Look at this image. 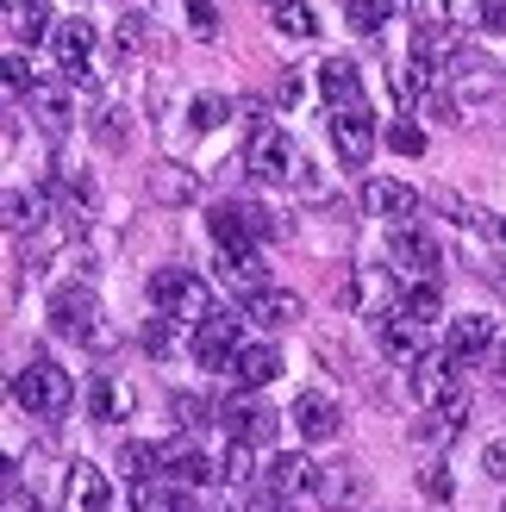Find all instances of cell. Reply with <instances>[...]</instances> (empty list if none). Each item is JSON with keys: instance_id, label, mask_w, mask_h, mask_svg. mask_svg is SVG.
<instances>
[{"instance_id": "1", "label": "cell", "mask_w": 506, "mask_h": 512, "mask_svg": "<svg viewBox=\"0 0 506 512\" xmlns=\"http://www.w3.org/2000/svg\"><path fill=\"white\" fill-rule=\"evenodd\" d=\"M13 400H19V413H32V419H57V413H69L75 381H69V369L57 363V356L32 350L19 363V375H13Z\"/></svg>"}, {"instance_id": "2", "label": "cell", "mask_w": 506, "mask_h": 512, "mask_svg": "<svg viewBox=\"0 0 506 512\" xmlns=\"http://www.w3.org/2000/svg\"><path fill=\"white\" fill-rule=\"evenodd\" d=\"M150 300H157V313L169 319V325H207L219 306H213V288L200 281L194 269H157L150 275Z\"/></svg>"}, {"instance_id": "3", "label": "cell", "mask_w": 506, "mask_h": 512, "mask_svg": "<svg viewBox=\"0 0 506 512\" xmlns=\"http://www.w3.org/2000/svg\"><path fill=\"white\" fill-rule=\"evenodd\" d=\"M207 225H213L219 250H250L263 238H288V219H275L269 207H257V200H213Z\"/></svg>"}, {"instance_id": "4", "label": "cell", "mask_w": 506, "mask_h": 512, "mask_svg": "<svg viewBox=\"0 0 506 512\" xmlns=\"http://www.w3.org/2000/svg\"><path fill=\"white\" fill-rule=\"evenodd\" d=\"M50 331H57V338H75V344H94V350L113 344V331L100 325V300H94V288H82V281H69V288L50 294Z\"/></svg>"}, {"instance_id": "5", "label": "cell", "mask_w": 506, "mask_h": 512, "mask_svg": "<svg viewBox=\"0 0 506 512\" xmlns=\"http://www.w3.org/2000/svg\"><path fill=\"white\" fill-rule=\"evenodd\" d=\"M388 263H394V275H407L413 288H419V281H438L444 250H438L432 232H419V225H400V232L388 238Z\"/></svg>"}, {"instance_id": "6", "label": "cell", "mask_w": 506, "mask_h": 512, "mask_svg": "<svg viewBox=\"0 0 506 512\" xmlns=\"http://www.w3.org/2000/svg\"><path fill=\"white\" fill-rule=\"evenodd\" d=\"M188 350L200 369H232V356L244 350V313H213L207 325H194Z\"/></svg>"}, {"instance_id": "7", "label": "cell", "mask_w": 506, "mask_h": 512, "mask_svg": "<svg viewBox=\"0 0 506 512\" xmlns=\"http://www.w3.org/2000/svg\"><path fill=\"white\" fill-rule=\"evenodd\" d=\"M313 494H319V506H332V512H357L363 500H369V469L363 463H325L319 469V481H313Z\"/></svg>"}, {"instance_id": "8", "label": "cell", "mask_w": 506, "mask_h": 512, "mask_svg": "<svg viewBox=\"0 0 506 512\" xmlns=\"http://www.w3.org/2000/svg\"><path fill=\"white\" fill-rule=\"evenodd\" d=\"M444 356H450V363H488V356H500V331H494V319H488V313H463V319H450Z\"/></svg>"}, {"instance_id": "9", "label": "cell", "mask_w": 506, "mask_h": 512, "mask_svg": "<svg viewBox=\"0 0 506 512\" xmlns=\"http://www.w3.org/2000/svg\"><path fill=\"white\" fill-rule=\"evenodd\" d=\"M375 331H382V350L394 356V363H407V369H419L425 356H438V350H432V325L407 319V313H400V306H394V313H388L382 325H375Z\"/></svg>"}, {"instance_id": "10", "label": "cell", "mask_w": 506, "mask_h": 512, "mask_svg": "<svg viewBox=\"0 0 506 512\" xmlns=\"http://www.w3.org/2000/svg\"><path fill=\"white\" fill-rule=\"evenodd\" d=\"M319 94H325V113L369 107V94H363V69L350 63V57H325V63H319Z\"/></svg>"}, {"instance_id": "11", "label": "cell", "mask_w": 506, "mask_h": 512, "mask_svg": "<svg viewBox=\"0 0 506 512\" xmlns=\"http://www.w3.org/2000/svg\"><path fill=\"white\" fill-rule=\"evenodd\" d=\"M288 419H294V431H300L307 444H332L338 431H344V413H338V400H332V394H319V388H307V394H300Z\"/></svg>"}, {"instance_id": "12", "label": "cell", "mask_w": 506, "mask_h": 512, "mask_svg": "<svg viewBox=\"0 0 506 512\" xmlns=\"http://www.w3.org/2000/svg\"><path fill=\"white\" fill-rule=\"evenodd\" d=\"M363 207H369L375 219H388L394 232H400V225H413L419 194H413L407 182H394V175H369V182H363Z\"/></svg>"}, {"instance_id": "13", "label": "cell", "mask_w": 506, "mask_h": 512, "mask_svg": "<svg viewBox=\"0 0 506 512\" xmlns=\"http://www.w3.org/2000/svg\"><path fill=\"white\" fill-rule=\"evenodd\" d=\"M219 425H225V438H232V444H269L275 431H282V419H275L269 406H257V400H225L219 406Z\"/></svg>"}, {"instance_id": "14", "label": "cell", "mask_w": 506, "mask_h": 512, "mask_svg": "<svg viewBox=\"0 0 506 512\" xmlns=\"http://www.w3.org/2000/svg\"><path fill=\"white\" fill-rule=\"evenodd\" d=\"M244 169L257 175V182H288V175L300 169V157H294V144H288V138L269 125L263 138H250V150H244Z\"/></svg>"}, {"instance_id": "15", "label": "cell", "mask_w": 506, "mask_h": 512, "mask_svg": "<svg viewBox=\"0 0 506 512\" xmlns=\"http://www.w3.org/2000/svg\"><path fill=\"white\" fill-rule=\"evenodd\" d=\"M213 475H219V463L194 438H169L163 444V481H175V488H200V481H213Z\"/></svg>"}, {"instance_id": "16", "label": "cell", "mask_w": 506, "mask_h": 512, "mask_svg": "<svg viewBox=\"0 0 506 512\" xmlns=\"http://www.w3.org/2000/svg\"><path fill=\"white\" fill-rule=\"evenodd\" d=\"M132 406H138V394H132V381H125V375L100 369V375L88 381V413H94L100 425H119V419H132Z\"/></svg>"}, {"instance_id": "17", "label": "cell", "mask_w": 506, "mask_h": 512, "mask_svg": "<svg viewBox=\"0 0 506 512\" xmlns=\"http://www.w3.org/2000/svg\"><path fill=\"white\" fill-rule=\"evenodd\" d=\"M332 144H338L344 163H369V157H375V113H369V107L332 113Z\"/></svg>"}, {"instance_id": "18", "label": "cell", "mask_w": 506, "mask_h": 512, "mask_svg": "<svg viewBox=\"0 0 506 512\" xmlns=\"http://www.w3.org/2000/svg\"><path fill=\"white\" fill-rule=\"evenodd\" d=\"M50 50H57V69L69 75V82H82L88 57H94V25L88 19H63L57 32H50Z\"/></svg>"}, {"instance_id": "19", "label": "cell", "mask_w": 506, "mask_h": 512, "mask_svg": "<svg viewBox=\"0 0 506 512\" xmlns=\"http://www.w3.org/2000/svg\"><path fill=\"white\" fill-rule=\"evenodd\" d=\"M225 375H232L238 394H257V388H269V381L282 375V350H275V344H244Z\"/></svg>"}, {"instance_id": "20", "label": "cell", "mask_w": 506, "mask_h": 512, "mask_svg": "<svg viewBox=\"0 0 506 512\" xmlns=\"http://www.w3.org/2000/svg\"><path fill=\"white\" fill-rule=\"evenodd\" d=\"M413 394H419V406L425 413H438V406H450L463 388H457V363L450 356H425V363L413 369Z\"/></svg>"}, {"instance_id": "21", "label": "cell", "mask_w": 506, "mask_h": 512, "mask_svg": "<svg viewBox=\"0 0 506 512\" xmlns=\"http://www.w3.org/2000/svg\"><path fill=\"white\" fill-rule=\"evenodd\" d=\"M238 313L250 325H263V331H288L300 319V294H288V288H257V294H244Z\"/></svg>"}, {"instance_id": "22", "label": "cell", "mask_w": 506, "mask_h": 512, "mask_svg": "<svg viewBox=\"0 0 506 512\" xmlns=\"http://www.w3.org/2000/svg\"><path fill=\"white\" fill-rule=\"evenodd\" d=\"M63 506L69 512H107L113 506L107 475H100L94 463H69V475H63Z\"/></svg>"}, {"instance_id": "23", "label": "cell", "mask_w": 506, "mask_h": 512, "mask_svg": "<svg viewBox=\"0 0 506 512\" xmlns=\"http://www.w3.org/2000/svg\"><path fill=\"white\" fill-rule=\"evenodd\" d=\"M313 481H319V469H313L300 450H282V456H269V463H263V488H269L275 500H288V494H307Z\"/></svg>"}, {"instance_id": "24", "label": "cell", "mask_w": 506, "mask_h": 512, "mask_svg": "<svg viewBox=\"0 0 506 512\" xmlns=\"http://www.w3.org/2000/svg\"><path fill=\"white\" fill-rule=\"evenodd\" d=\"M119 469H125V481H157L163 475V444H144V438H125L119 444Z\"/></svg>"}, {"instance_id": "25", "label": "cell", "mask_w": 506, "mask_h": 512, "mask_svg": "<svg viewBox=\"0 0 506 512\" xmlns=\"http://www.w3.org/2000/svg\"><path fill=\"white\" fill-rule=\"evenodd\" d=\"M32 119L44 125L50 138H57V132H69V119H75L69 94H63V88H50V82H38V88H32Z\"/></svg>"}, {"instance_id": "26", "label": "cell", "mask_w": 506, "mask_h": 512, "mask_svg": "<svg viewBox=\"0 0 506 512\" xmlns=\"http://www.w3.org/2000/svg\"><path fill=\"white\" fill-rule=\"evenodd\" d=\"M400 313L419 319V325L444 319V294H438V281H419V288H407V294H400Z\"/></svg>"}, {"instance_id": "27", "label": "cell", "mask_w": 506, "mask_h": 512, "mask_svg": "<svg viewBox=\"0 0 506 512\" xmlns=\"http://www.w3.org/2000/svg\"><path fill=\"white\" fill-rule=\"evenodd\" d=\"M275 32H288V38H313L319 32V19H313V7L307 0H275Z\"/></svg>"}, {"instance_id": "28", "label": "cell", "mask_w": 506, "mask_h": 512, "mask_svg": "<svg viewBox=\"0 0 506 512\" xmlns=\"http://www.w3.org/2000/svg\"><path fill=\"white\" fill-rule=\"evenodd\" d=\"M344 19H350V32H357V38H382V25H388V0H350Z\"/></svg>"}, {"instance_id": "29", "label": "cell", "mask_w": 506, "mask_h": 512, "mask_svg": "<svg viewBox=\"0 0 506 512\" xmlns=\"http://www.w3.org/2000/svg\"><path fill=\"white\" fill-rule=\"evenodd\" d=\"M225 119H232V100H219V94H200L194 107H188V125H194V132H219Z\"/></svg>"}, {"instance_id": "30", "label": "cell", "mask_w": 506, "mask_h": 512, "mask_svg": "<svg viewBox=\"0 0 506 512\" xmlns=\"http://www.w3.org/2000/svg\"><path fill=\"white\" fill-rule=\"evenodd\" d=\"M150 194H157V200H194L200 182H194V175H175V169H150Z\"/></svg>"}, {"instance_id": "31", "label": "cell", "mask_w": 506, "mask_h": 512, "mask_svg": "<svg viewBox=\"0 0 506 512\" xmlns=\"http://www.w3.org/2000/svg\"><path fill=\"white\" fill-rule=\"evenodd\" d=\"M38 219H44V194L13 188V194H7V225H13V232H25V225H38Z\"/></svg>"}, {"instance_id": "32", "label": "cell", "mask_w": 506, "mask_h": 512, "mask_svg": "<svg viewBox=\"0 0 506 512\" xmlns=\"http://www.w3.org/2000/svg\"><path fill=\"white\" fill-rule=\"evenodd\" d=\"M388 144L400 150V157H425V132H419L413 119H394V125H388Z\"/></svg>"}, {"instance_id": "33", "label": "cell", "mask_w": 506, "mask_h": 512, "mask_svg": "<svg viewBox=\"0 0 506 512\" xmlns=\"http://www.w3.org/2000/svg\"><path fill=\"white\" fill-rule=\"evenodd\" d=\"M188 32H194V38H219V13H213V0H188Z\"/></svg>"}, {"instance_id": "34", "label": "cell", "mask_w": 506, "mask_h": 512, "mask_svg": "<svg viewBox=\"0 0 506 512\" xmlns=\"http://www.w3.org/2000/svg\"><path fill=\"white\" fill-rule=\"evenodd\" d=\"M219 475L232 481V488H244V481H250V444H232V450H225V463H219Z\"/></svg>"}, {"instance_id": "35", "label": "cell", "mask_w": 506, "mask_h": 512, "mask_svg": "<svg viewBox=\"0 0 506 512\" xmlns=\"http://www.w3.org/2000/svg\"><path fill=\"white\" fill-rule=\"evenodd\" d=\"M169 413H175V425H200V413H207V400H200V394H169Z\"/></svg>"}, {"instance_id": "36", "label": "cell", "mask_w": 506, "mask_h": 512, "mask_svg": "<svg viewBox=\"0 0 506 512\" xmlns=\"http://www.w3.org/2000/svg\"><path fill=\"white\" fill-rule=\"evenodd\" d=\"M419 494L450 500V469H444V463H425V469H419Z\"/></svg>"}, {"instance_id": "37", "label": "cell", "mask_w": 506, "mask_h": 512, "mask_svg": "<svg viewBox=\"0 0 506 512\" xmlns=\"http://www.w3.org/2000/svg\"><path fill=\"white\" fill-rule=\"evenodd\" d=\"M25 88H38V82H32V75H25V50H7V94L19 100Z\"/></svg>"}, {"instance_id": "38", "label": "cell", "mask_w": 506, "mask_h": 512, "mask_svg": "<svg viewBox=\"0 0 506 512\" xmlns=\"http://www.w3.org/2000/svg\"><path fill=\"white\" fill-rule=\"evenodd\" d=\"M113 44H119V50H138V44H144V13H125L119 32H113Z\"/></svg>"}, {"instance_id": "39", "label": "cell", "mask_w": 506, "mask_h": 512, "mask_svg": "<svg viewBox=\"0 0 506 512\" xmlns=\"http://www.w3.org/2000/svg\"><path fill=\"white\" fill-rule=\"evenodd\" d=\"M100 144H125V113H100Z\"/></svg>"}, {"instance_id": "40", "label": "cell", "mask_w": 506, "mask_h": 512, "mask_svg": "<svg viewBox=\"0 0 506 512\" xmlns=\"http://www.w3.org/2000/svg\"><path fill=\"white\" fill-rule=\"evenodd\" d=\"M482 463H488V475H494V481H506V438H494V444L482 450Z\"/></svg>"}, {"instance_id": "41", "label": "cell", "mask_w": 506, "mask_h": 512, "mask_svg": "<svg viewBox=\"0 0 506 512\" xmlns=\"http://www.w3.org/2000/svg\"><path fill=\"white\" fill-rule=\"evenodd\" d=\"M275 100H282V107H294V100H300V75H294V69H282V82H275Z\"/></svg>"}, {"instance_id": "42", "label": "cell", "mask_w": 506, "mask_h": 512, "mask_svg": "<svg viewBox=\"0 0 506 512\" xmlns=\"http://www.w3.org/2000/svg\"><path fill=\"white\" fill-rule=\"evenodd\" d=\"M257 512H288V500H275V494H263V500H257Z\"/></svg>"}, {"instance_id": "43", "label": "cell", "mask_w": 506, "mask_h": 512, "mask_svg": "<svg viewBox=\"0 0 506 512\" xmlns=\"http://www.w3.org/2000/svg\"><path fill=\"white\" fill-rule=\"evenodd\" d=\"M19 7H32V0H7V13H19Z\"/></svg>"}, {"instance_id": "44", "label": "cell", "mask_w": 506, "mask_h": 512, "mask_svg": "<svg viewBox=\"0 0 506 512\" xmlns=\"http://www.w3.org/2000/svg\"><path fill=\"white\" fill-rule=\"evenodd\" d=\"M494 232H500V238H506V219H500V225H494Z\"/></svg>"}, {"instance_id": "45", "label": "cell", "mask_w": 506, "mask_h": 512, "mask_svg": "<svg viewBox=\"0 0 506 512\" xmlns=\"http://www.w3.org/2000/svg\"><path fill=\"white\" fill-rule=\"evenodd\" d=\"M269 7H275V0H269Z\"/></svg>"}]
</instances>
